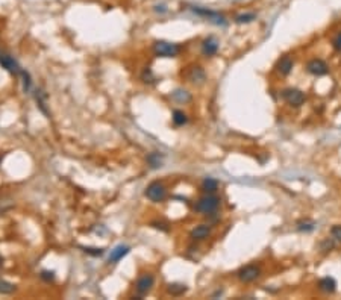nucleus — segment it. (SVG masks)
<instances>
[{"instance_id":"nucleus-1","label":"nucleus","mask_w":341,"mask_h":300,"mask_svg":"<svg viewBox=\"0 0 341 300\" xmlns=\"http://www.w3.org/2000/svg\"><path fill=\"white\" fill-rule=\"evenodd\" d=\"M220 202H222V200H220L218 196H215V193H206L204 197H200L197 200L194 211L199 214H204V215H211L218 209Z\"/></svg>"},{"instance_id":"nucleus-2","label":"nucleus","mask_w":341,"mask_h":300,"mask_svg":"<svg viewBox=\"0 0 341 300\" xmlns=\"http://www.w3.org/2000/svg\"><path fill=\"white\" fill-rule=\"evenodd\" d=\"M146 197L150 200V202L153 203H161L166 200L167 197V188L163 182L159 181H153L150 182L147 187H146V191H144Z\"/></svg>"},{"instance_id":"nucleus-3","label":"nucleus","mask_w":341,"mask_h":300,"mask_svg":"<svg viewBox=\"0 0 341 300\" xmlns=\"http://www.w3.org/2000/svg\"><path fill=\"white\" fill-rule=\"evenodd\" d=\"M180 52V47L169 41H156L153 44V53L158 58H176Z\"/></svg>"},{"instance_id":"nucleus-4","label":"nucleus","mask_w":341,"mask_h":300,"mask_svg":"<svg viewBox=\"0 0 341 300\" xmlns=\"http://www.w3.org/2000/svg\"><path fill=\"white\" fill-rule=\"evenodd\" d=\"M193 12L200 15V17H205L208 18L211 23L217 25V26H226L228 25V20L223 14H220L217 11H211L208 8H200V6H193Z\"/></svg>"},{"instance_id":"nucleus-5","label":"nucleus","mask_w":341,"mask_h":300,"mask_svg":"<svg viewBox=\"0 0 341 300\" xmlns=\"http://www.w3.org/2000/svg\"><path fill=\"white\" fill-rule=\"evenodd\" d=\"M237 276H238L239 281L244 282V284L253 282V281H256V279L261 276V267H259V266H256V264H249V266H244V267H241V268L238 270Z\"/></svg>"},{"instance_id":"nucleus-6","label":"nucleus","mask_w":341,"mask_h":300,"mask_svg":"<svg viewBox=\"0 0 341 300\" xmlns=\"http://www.w3.org/2000/svg\"><path fill=\"white\" fill-rule=\"evenodd\" d=\"M282 97H284V100L285 102L288 103V105H291V106H300V105H304V102H305V94H304V91H300V90H297V88H287V90H284L282 91Z\"/></svg>"},{"instance_id":"nucleus-7","label":"nucleus","mask_w":341,"mask_h":300,"mask_svg":"<svg viewBox=\"0 0 341 300\" xmlns=\"http://www.w3.org/2000/svg\"><path fill=\"white\" fill-rule=\"evenodd\" d=\"M153 284H155V277L150 273H146L138 277V281L135 284V290L139 296H146L152 290Z\"/></svg>"},{"instance_id":"nucleus-8","label":"nucleus","mask_w":341,"mask_h":300,"mask_svg":"<svg viewBox=\"0 0 341 300\" xmlns=\"http://www.w3.org/2000/svg\"><path fill=\"white\" fill-rule=\"evenodd\" d=\"M0 66H2L6 71H9L11 74L22 73V68H20L18 63L8 53H0Z\"/></svg>"},{"instance_id":"nucleus-9","label":"nucleus","mask_w":341,"mask_h":300,"mask_svg":"<svg viewBox=\"0 0 341 300\" xmlns=\"http://www.w3.org/2000/svg\"><path fill=\"white\" fill-rule=\"evenodd\" d=\"M307 70L308 73L314 74V76H323L329 71V67L325 61H322V59H311V61L307 64Z\"/></svg>"},{"instance_id":"nucleus-10","label":"nucleus","mask_w":341,"mask_h":300,"mask_svg":"<svg viewBox=\"0 0 341 300\" xmlns=\"http://www.w3.org/2000/svg\"><path fill=\"white\" fill-rule=\"evenodd\" d=\"M218 39L215 36H208L202 41V53L205 56H214L218 52Z\"/></svg>"},{"instance_id":"nucleus-11","label":"nucleus","mask_w":341,"mask_h":300,"mask_svg":"<svg viewBox=\"0 0 341 300\" xmlns=\"http://www.w3.org/2000/svg\"><path fill=\"white\" fill-rule=\"evenodd\" d=\"M129 252H131V247L126 246V244H118V246H115V247L111 250V253H109L108 263H111V264L118 263L120 259H123Z\"/></svg>"},{"instance_id":"nucleus-12","label":"nucleus","mask_w":341,"mask_h":300,"mask_svg":"<svg viewBox=\"0 0 341 300\" xmlns=\"http://www.w3.org/2000/svg\"><path fill=\"white\" fill-rule=\"evenodd\" d=\"M293 66H294V61L291 56H282L276 64V71L280 76H288L293 70Z\"/></svg>"},{"instance_id":"nucleus-13","label":"nucleus","mask_w":341,"mask_h":300,"mask_svg":"<svg viewBox=\"0 0 341 300\" xmlns=\"http://www.w3.org/2000/svg\"><path fill=\"white\" fill-rule=\"evenodd\" d=\"M209 235H211V226L209 225H199L190 232V236H191V239H194V241H202V239L208 238Z\"/></svg>"},{"instance_id":"nucleus-14","label":"nucleus","mask_w":341,"mask_h":300,"mask_svg":"<svg viewBox=\"0 0 341 300\" xmlns=\"http://www.w3.org/2000/svg\"><path fill=\"white\" fill-rule=\"evenodd\" d=\"M318 290L323 291V293H326V294H332V293L337 290L335 279L331 277V276H326V277H323V279H320V281H318Z\"/></svg>"},{"instance_id":"nucleus-15","label":"nucleus","mask_w":341,"mask_h":300,"mask_svg":"<svg viewBox=\"0 0 341 300\" xmlns=\"http://www.w3.org/2000/svg\"><path fill=\"white\" fill-rule=\"evenodd\" d=\"M188 81L193 84H202L205 81V71L202 70V67H191L190 68V74H188Z\"/></svg>"},{"instance_id":"nucleus-16","label":"nucleus","mask_w":341,"mask_h":300,"mask_svg":"<svg viewBox=\"0 0 341 300\" xmlns=\"http://www.w3.org/2000/svg\"><path fill=\"white\" fill-rule=\"evenodd\" d=\"M171 99L176 100L177 103H187V102H190V100H191V96L185 90H176V91L171 93Z\"/></svg>"},{"instance_id":"nucleus-17","label":"nucleus","mask_w":341,"mask_h":300,"mask_svg":"<svg viewBox=\"0 0 341 300\" xmlns=\"http://www.w3.org/2000/svg\"><path fill=\"white\" fill-rule=\"evenodd\" d=\"M202 190L205 193H215L218 190V182L212 177H205L202 182Z\"/></svg>"},{"instance_id":"nucleus-18","label":"nucleus","mask_w":341,"mask_h":300,"mask_svg":"<svg viewBox=\"0 0 341 300\" xmlns=\"http://www.w3.org/2000/svg\"><path fill=\"white\" fill-rule=\"evenodd\" d=\"M147 163L152 168H158L163 166V155H159L158 152H153L147 156Z\"/></svg>"},{"instance_id":"nucleus-19","label":"nucleus","mask_w":341,"mask_h":300,"mask_svg":"<svg viewBox=\"0 0 341 300\" xmlns=\"http://www.w3.org/2000/svg\"><path fill=\"white\" fill-rule=\"evenodd\" d=\"M253 20H256V14H253V12H244V14H239L235 17V22L238 25H247V23L253 22Z\"/></svg>"},{"instance_id":"nucleus-20","label":"nucleus","mask_w":341,"mask_h":300,"mask_svg":"<svg viewBox=\"0 0 341 300\" xmlns=\"http://www.w3.org/2000/svg\"><path fill=\"white\" fill-rule=\"evenodd\" d=\"M187 122H188V118H187V114H185L184 111L176 109V111L173 112V123H174L176 126H184Z\"/></svg>"},{"instance_id":"nucleus-21","label":"nucleus","mask_w":341,"mask_h":300,"mask_svg":"<svg viewBox=\"0 0 341 300\" xmlns=\"http://www.w3.org/2000/svg\"><path fill=\"white\" fill-rule=\"evenodd\" d=\"M35 93H36L35 97H36V103H38L39 109H41V111L47 115V109H46V94H44L41 90H36Z\"/></svg>"},{"instance_id":"nucleus-22","label":"nucleus","mask_w":341,"mask_h":300,"mask_svg":"<svg viewBox=\"0 0 341 300\" xmlns=\"http://www.w3.org/2000/svg\"><path fill=\"white\" fill-rule=\"evenodd\" d=\"M167 290H169V293L171 296H180V294H184L187 291V287L182 285V284H170Z\"/></svg>"},{"instance_id":"nucleus-23","label":"nucleus","mask_w":341,"mask_h":300,"mask_svg":"<svg viewBox=\"0 0 341 300\" xmlns=\"http://www.w3.org/2000/svg\"><path fill=\"white\" fill-rule=\"evenodd\" d=\"M297 229L300 232H311L314 229V222H311V220H300V222H297Z\"/></svg>"},{"instance_id":"nucleus-24","label":"nucleus","mask_w":341,"mask_h":300,"mask_svg":"<svg viewBox=\"0 0 341 300\" xmlns=\"http://www.w3.org/2000/svg\"><path fill=\"white\" fill-rule=\"evenodd\" d=\"M15 291V285L8 281H0V294H12Z\"/></svg>"},{"instance_id":"nucleus-25","label":"nucleus","mask_w":341,"mask_h":300,"mask_svg":"<svg viewBox=\"0 0 341 300\" xmlns=\"http://www.w3.org/2000/svg\"><path fill=\"white\" fill-rule=\"evenodd\" d=\"M20 76L23 77V90L25 93L31 91V87H32V79H31V74L25 70H22V73H20Z\"/></svg>"},{"instance_id":"nucleus-26","label":"nucleus","mask_w":341,"mask_h":300,"mask_svg":"<svg viewBox=\"0 0 341 300\" xmlns=\"http://www.w3.org/2000/svg\"><path fill=\"white\" fill-rule=\"evenodd\" d=\"M331 236H332L334 241L341 243V225H337L331 229Z\"/></svg>"},{"instance_id":"nucleus-27","label":"nucleus","mask_w":341,"mask_h":300,"mask_svg":"<svg viewBox=\"0 0 341 300\" xmlns=\"http://www.w3.org/2000/svg\"><path fill=\"white\" fill-rule=\"evenodd\" d=\"M39 277H41L43 281H46V282H50V281H53V279H55V271L44 270V271H41V274H39Z\"/></svg>"},{"instance_id":"nucleus-28","label":"nucleus","mask_w":341,"mask_h":300,"mask_svg":"<svg viewBox=\"0 0 341 300\" xmlns=\"http://www.w3.org/2000/svg\"><path fill=\"white\" fill-rule=\"evenodd\" d=\"M332 44H334V49H335L337 52H341V32L337 33V36L334 38Z\"/></svg>"},{"instance_id":"nucleus-29","label":"nucleus","mask_w":341,"mask_h":300,"mask_svg":"<svg viewBox=\"0 0 341 300\" xmlns=\"http://www.w3.org/2000/svg\"><path fill=\"white\" fill-rule=\"evenodd\" d=\"M85 252L90 253V255L97 256V255H102V253H103V249H85Z\"/></svg>"},{"instance_id":"nucleus-30","label":"nucleus","mask_w":341,"mask_h":300,"mask_svg":"<svg viewBox=\"0 0 341 300\" xmlns=\"http://www.w3.org/2000/svg\"><path fill=\"white\" fill-rule=\"evenodd\" d=\"M152 226L153 228H156V229H163V231H169V228H167V225L166 223H152Z\"/></svg>"},{"instance_id":"nucleus-31","label":"nucleus","mask_w":341,"mask_h":300,"mask_svg":"<svg viewBox=\"0 0 341 300\" xmlns=\"http://www.w3.org/2000/svg\"><path fill=\"white\" fill-rule=\"evenodd\" d=\"M2 266H3V258L0 256V268H2Z\"/></svg>"},{"instance_id":"nucleus-32","label":"nucleus","mask_w":341,"mask_h":300,"mask_svg":"<svg viewBox=\"0 0 341 300\" xmlns=\"http://www.w3.org/2000/svg\"><path fill=\"white\" fill-rule=\"evenodd\" d=\"M0 163H2V156H0Z\"/></svg>"}]
</instances>
